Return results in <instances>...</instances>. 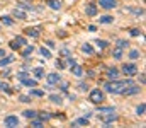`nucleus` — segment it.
<instances>
[{
    "label": "nucleus",
    "instance_id": "f257e3e1",
    "mask_svg": "<svg viewBox=\"0 0 146 128\" xmlns=\"http://www.w3.org/2000/svg\"><path fill=\"white\" fill-rule=\"evenodd\" d=\"M124 87H126L124 82H107V84H104V89L107 92H112V94H121Z\"/></svg>",
    "mask_w": 146,
    "mask_h": 128
},
{
    "label": "nucleus",
    "instance_id": "f03ea898",
    "mask_svg": "<svg viewBox=\"0 0 146 128\" xmlns=\"http://www.w3.org/2000/svg\"><path fill=\"white\" fill-rule=\"evenodd\" d=\"M88 99H90L92 103L99 104V103H102V101H104V92H102L100 89H92V90H90V94H88Z\"/></svg>",
    "mask_w": 146,
    "mask_h": 128
},
{
    "label": "nucleus",
    "instance_id": "7ed1b4c3",
    "mask_svg": "<svg viewBox=\"0 0 146 128\" xmlns=\"http://www.w3.org/2000/svg\"><path fill=\"white\" fill-rule=\"evenodd\" d=\"M139 92H141V85L131 84V85H126L121 94H124V96H134V94H139Z\"/></svg>",
    "mask_w": 146,
    "mask_h": 128
},
{
    "label": "nucleus",
    "instance_id": "20e7f679",
    "mask_svg": "<svg viewBox=\"0 0 146 128\" xmlns=\"http://www.w3.org/2000/svg\"><path fill=\"white\" fill-rule=\"evenodd\" d=\"M99 118H100V121L104 125H110V123H114L117 120V115H114V111H110V113H102Z\"/></svg>",
    "mask_w": 146,
    "mask_h": 128
},
{
    "label": "nucleus",
    "instance_id": "39448f33",
    "mask_svg": "<svg viewBox=\"0 0 146 128\" xmlns=\"http://www.w3.org/2000/svg\"><path fill=\"white\" fill-rule=\"evenodd\" d=\"M122 72H124L127 77H133V75L138 74V67H136L134 63H124V65H122Z\"/></svg>",
    "mask_w": 146,
    "mask_h": 128
},
{
    "label": "nucleus",
    "instance_id": "423d86ee",
    "mask_svg": "<svg viewBox=\"0 0 146 128\" xmlns=\"http://www.w3.org/2000/svg\"><path fill=\"white\" fill-rule=\"evenodd\" d=\"M3 125H5L7 128L19 127V118L14 116V115H9V116H5V120H3Z\"/></svg>",
    "mask_w": 146,
    "mask_h": 128
},
{
    "label": "nucleus",
    "instance_id": "0eeeda50",
    "mask_svg": "<svg viewBox=\"0 0 146 128\" xmlns=\"http://www.w3.org/2000/svg\"><path fill=\"white\" fill-rule=\"evenodd\" d=\"M99 3H100V7L106 9V10L117 7V2H115V0H99Z\"/></svg>",
    "mask_w": 146,
    "mask_h": 128
},
{
    "label": "nucleus",
    "instance_id": "6e6552de",
    "mask_svg": "<svg viewBox=\"0 0 146 128\" xmlns=\"http://www.w3.org/2000/svg\"><path fill=\"white\" fill-rule=\"evenodd\" d=\"M85 14L90 15V17L97 15V5H95V3H88V5L85 7Z\"/></svg>",
    "mask_w": 146,
    "mask_h": 128
},
{
    "label": "nucleus",
    "instance_id": "1a4fd4ad",
    "mask_svg": "<svg viewBox=\"0 0 146 128\" xmlns=\"http://www.w3.org/2000/svg\"><path fill=\"white\" fill-rule=\"evenodd\" d=\"M61 80V77H60V74H48V84H51V85H54V84H58Z\"/></svg>",
    "mask_w": 146,
    "mask_h": 128
},
{
    "label": "nucleus",
    "instance_id": "9d476101",
    "mask_svg": "<svg viewBox=\"0 0 146 128\" xmlns=\"http://www.w3.org/2000/svg\"><path fill=\"white\" fill-rule=\"evenodd\" d=\"M72 127H88V118L85 116V118H78V120H75L72 123Z\"/></svg>",
    "mask_w": 146,
    "mask_h": 128
},
{
    "label": "nucleus",
    "instance_id": "9b49d317",
    "mask_svg": "<svg viewBox=\"0 0 146 128\" xmlns=\"http://www.w3.org/2000/svg\"><path fill=\"white\" fill-rule=\"evenodd\" d=\"M72 74L73 75H76V77H82V75H83V68H82L80 65L75 63V65H72Z\"/></svg>",
    "mask_w": 146,
    "mask_h": 128
},
{
    "label": "nucleus",
    "instance_id": "f8f14e48",
    "mask_svg": "<svg viewBox=\"0 0 146 128\" xmlns=\"http://www.w3.org/2000/svg\"><path fill=\"white\" fill-rule=\"evenodd\" d=\"M12 15H14V17H17V19H27V17H26V12H24V10H21V9H17V7L14 9Z\"/></svg>",
    "mask_w": 146,
    "mask_h": 128
},
{
    "label": "nucleus",
    "instance_id": "ddd939ff",
    "mask_svg": "<svg viewBox=\"0 0 146 128\" xmlns=\"http://www.w3.org/2000/svg\"><path fill=\"white\" fill-rule=\"evenodd\" d=\"M49 101L54 103V104H61L63 103V97L60 94H49Z\"/></svg>",
    "mask_w": 146,
    "mask_h": 128
},
{
    "label": "nucleus",
    "instance_id": "4468645a",
    "mask_svg": "<svg viewBox=\"0 0 146 128\" xmlns=\"http://www.w3.org/2000/svg\"><path fill=\"white\" fill-rule=\"evenodd\" d=\"M26 34L31 36V38H37V36H39V29H37V27H27V29H26Z\"/></svg>",
    "mask_w": 146,
    "mask_h": 128
},
{
    "label": "nucleus",
    "instance_id": "2eb2a0df",
    "mask_svg": "<svg viewBox=\"0 0 146 128\" xmlns=\"http://www.w3.org/2000/svg\"><path fill=\"white\" fill-rule=\"evenodd\" d=\"M107 77H109V79H112V80H115V79L119 77V70H117V68H114V67H112V68H109V70H107Z\"/></svg>",
    "mask_w": 146,
    "mask_h": 128
},
{
    "label": "nucleus",
    "instance_id": "dca6fc26",
    "mask_svg": "<svg viewBox=\"0 0 146 128\" xmlns=\"http://www.w3.org/2000/svg\"><path fill=\"white\" fill-rule=\"evenodd\" d=\"M48 5H49L53 10H60V9H61V2H60V0H48Z\"/></svg>",
    "mask_w": 146,
    "mask_h": 128
},
{
    "label": "nucleus",
    "instance_id": "f3484780",
    "mask_svg": "<svg viewBox=\"0 0 146 128\" xmlns=\"http://www.w3.org/2000/svg\"><path fill=\"white\" fill-rule=\"evenodd\" d=\"M14 62V56H0V67H5V65H9V63H12Z\"/></svg>",
    "mask_w": 146,
    "mask_h": 128
},
{
    "label": "nucleus",
    "instance_id": "a211bd4d",
    "mask_svg": "<svg viewBox=\"0 0 146 128\" xmlns=\"http://www.w3.org/2000/svg\"><path fill=\"white\" fill-rule=\"evenodd\" d=\"M21 82H22V85H27V87H36V85H37L36 79H29V77H27V79H24V80H21Z\"/></svg>",
    "mask_w": 146,
    "mask_h": 128
},
{
    "label": "nucleus",
    "instance_id": "6ab92c4d",
    "mask_svg": "<svg viewBox=\"0 0 146 128\" xmlns=\"http://www.w3.org/2000/svg\"><path fill=\"white\" fill-rule=\"evenodd\" d=\"M112 21H114L112 15H102V17H99V22L100 24H112Z\"/></svg>",
    "mask_w": 146,
    "mask_h": 128
},
{
    "label": "nucleus",
    "instance_id": "aec40b11",
    "mask_svg": "<svg viewBox=\"0 0 146 128\" xmlns=\"http://www.w3.org/2000/svg\"><path fill=\"white\" fill-rule=\"evenodd\" d=\"M82 51L85 53V55H94V48L88 44V43H85V44H82Z\"/></svg>",
    "mask_w": 146,
    "mask_h": 128
},
{
    "label": "nucleus",
    "instance_id": "412c9836",
    "mask_svg": "<svg viewBox=\"0 0 146 128\" xmlns=\"http://www.w3.org/2000/svg\"><path fill=\"white\" fill-rule=\"evenodd\" d=\"M112 56H114L115 60H121V58H122V48H119V46L114 48V50H112Z\"/></svg>",
    "mask_w": 146,
    "mask_h": 128
},
{
    "label": "nucleus",
    "instance_id": "4be33fe9",
    "mask_svg": "<svg viewBox=\"0 0 146 128\" xmlns=\"http://www.w3.org/2000/svg\"><path fill=\"white\" fill-rule=\"evenodd\" d=\"M17 9H21V10H33V5H29L26 2H17Z\"/></svg>",
    "mask_w": 146,
    "mask_h": 128
},
{
    "label": "nucleus",
    "instance_id": "5701e85b",
    "mask_svg": "<svg viewBox=\"0 0 146 128\" xmlns=\"http://www.w3.org/2000/svg\"><path fill=\"white\" fill-rule=\"evenodd\" d=\"M24 116L29 118V120H33V118L37 116V111H34V109H26V111H24Z\"/></svg>",
    "mask_w": 146,
    "mask_h": 128
},
{
    "label": "nucleus",
    "instance_id": "b1692460",
    "mask_svg": "<svg viewBox=\"0 0 146 128\" xmlns=\"http://www.w3.org/2000/svg\"><path fill=\"white\" fill-rule=\"evenodd\" d=\"M33 74H34V77H36V79H42V77H44V70H42L41 67L34 68V70H33Z\"/></svg>",
    "mask_w": 146,
    "mask_h": 128
},
{
    "label": "nucleus",
    "instance_id": "393cba45",
    "mask_svg": "<svg viewBox=\"0 0 146 128\" xmlns=\"http://www.w3.org/2000/svg\"><path fill=\"white\" fill-rule=\"evenodd\" d=\"M33 51H34V46H33V44H29V46L22 51V56H24V58H27L29 55H33Z\"/></svg>",
    "mask_w": 146,
    "mask_h": 128
},
{
    "label": "nucleus",
    "instance_id": "a878e982",
    "mask_svg": "<svg viewBox=\"0 0 146 128\" xmlns=\"http://www.w3.org/2000/svg\"><path fill=\"white\" fill-rule=\"evenodd\" d=\"M37 116H39V120L41 121H48V120H51V113H37Z\"/></svg>",
    "mask_w": 146,
    "mask_h": 128
},
{
    "label": "nucleus",
    "instance_id": "bb28decb",
    "mask_svg": "<svg viewBox=\"0 0 146 128\" xmlns=\"http://www.w3.org/2000/svg\"><path fill=\"white\" fill-rule=\"evenodd\" d=\"M145 109H146V104L141 103V104L136 108V115H138V116H143V115H145Z\"/></svg>",
    "mask_w": 146,
    "mask_h": 128
},
{
    "label": "nucleus",
    "instance_id": "cd10ccee",
    "mask_svg": "<svg viewBox=\"0 0 146 128\" xmlns=\"http://www.w3.org/2000/svg\"><path fill=\"white\" fill-rule=\"evenodd\" d=\"M0 21H2V24H5V26H12V24H14V21H12L9 15H3V17H0Z\"/></svg>",
    "mask_w": 146,
    "mask_h": 128
},
{
    "label": "nucleus",
    "instance_id": "c85d7f7f",
    "mask_svg": "<svg viewBox=\"0 0 146 128\" xmlns=\"http://www.w3.org/2000/svg\"><path fill=\"white\" fill-rule=\"evenodd\" d=\"M31 96H34V97H42L44 92H42V90H37V89H34V87H31Z\"/></svg>",
    "mask_w": 146,
    "mask_h": 128
},
{
    "label": "nucleus",
    "instance_id": "c756f323",
    "mask_svg": "<svg viewBox=\"0 0 146 128\" xmlns=\"http://www.w3.org/2000/svg\"><path fill=\"white\" fill-rule=\"evenodd\" d=\"M41 55L44 56V58H51V51H49V48H41Z\"/></svg>",
    "mask_w": 146,
    "mask_h": 128
},
{
    "label": "nucleus",
    "instance_id": "7c9ffc66",
    "mask_svg": "<svg viewBox=\"0 0 146 128\" xmlns=\"http://www.w3.org/2000/svg\"><path fill=\"white\" fill-rule=\"evenodd\" d=\"M129 58H131V60H138V58H139V51H138V50H131V51H129Z\"/></svg>",
    "mask_w": 146,
    "mask_h": 128
},
{
    "label": "nucleus",
    "instance_id": "2f4dec72",
    "mask_svg": "<svg viewBox=\"0 0 146 128\" xmlns=\"http://www.w3.org/2000/svg\"><path fill=\"white\" fill-rule=\"evenodd\" d=\"M15 43H17L19 46H24V44H27V41H26V38H24V36H17V38H15Z\"/></svg>",
    "mask_w": 146,
    "mask_h": 128
},
{
    "label": "nucleus",
    "instance_id": "473e14b6",
    "mask_svg": "<svg viewBox=\"0 0 146 128\" xmlns=\"http://www.w3.org/2000/svg\"><path fill=\"white\" fill-rule=\"evenodd\" d=\"M29 77V72H17V79L19 80H24V79H27Z\"/></svg>",
    "mask_w": 146,
    "mask_h": 128
},
{
    "label": "nucleus",
    "instance_id": "72a5a7b5",
    "mask_svg": "<svg viewBox=\"0 0 146 128\" xmlns=\"http://www.w3.org/2000/svg\"><path fill=\"white\" fill-rule=\"evenodd\" d=\"M95 44H99V48H107V46H109V43L106 41V40H97Z\"/></svg>",
    "mask_w": 146,
    "mask_h": 128
},
{
    "label": "nucleus",
    "instance_id": "f704fd0d",
    "mask_svg": "<svg viewBox=\"0 0 146 128\" xmlns=\"http://www.w3.org/2000/svg\"><path fill=\"white\" fill-rule=\"evenodd\" d=\"M117 46L124 50V48H127V46H129V41H126V40H119V41H117Z\"/></svg>",
    "mask_w": 146,
    "mask_h": 128
},
{
    "label": "nucleus",
    "instance_id": "c9c22d12",
    "mask_svg": "<svg viewBox=\"0 0 146 128\" xmlns=\"http://www.w3.org/2000/svg\"><path fill=\"white\" fill-rule=\"evenodd\" d=\"M31 127L41 128V127H42V121H41V120H34V118H33V121H31Z\"/></svg>",
    "mask_w": 146,
    "mask_h": 128
},
{
    "label": "nucleus",
    "instance_id": "e433bc0d",
    "mask_svg": "<svg viewBox=\"0 0 146 128\" xmlns=\"http://www.w3.org/2000/svg\"><path fill=\"white\" fill-rule=\"evenodd\" d=\"M110 111H114V108H112V106H104V108H99V113H110Z\"/></svg>",
    "mask_w": 146,
    "mask_h": 128
},
{
    "label": "nucleus",
    "instance_id": "4c0bfd02",
    "mask_svg": "<svg viewBox=\"0 0 146 128\" xmlns=\"http://www.w3.org/2000/svg\"><path fill=\"white\" fill-rule=\"evenodd\" d=\"M0 89H2V90H5V92H9V94H10V87H9V84H7V82H2V80H0Z\"/></svg>",
    "mask_w": 146,
    "mask_h": 128
},
{
    "label": "nucleus",
    "instance_id": "58836bf2",
    "mask_svg": "<svg viewBox=\"0 0 146 128\" xmlns=\"http://www.w3.org/2000/svg\"><path fill=\"white\" fill-rule=\"evenodd\" d=\"M19 101H21V103H31L33 99H31V96H21Z\"/></svg>",
    "mask_w": 146,
    "mask_h": 128
},
{
    "label": "nucleus",
    "instance_id": "ea45409f",
    "mask_svg": "<svg viewBox=\"0 0 146 128\" xmlns=\"http://www.w3.org/2000/svg\"><path fill=\"white\" fill-rule=\"evenodd\" d=\"M66 63H68V65H70V67H72V65H75V63H76V62H75V58H73L72 55H68V56H66Z\"/></svg>",
    "mask_w": 146,
    "mask_h": 128
},
{
    "label": "nucleus",
    "instance_id": "a19ab883",
    "mask_svg": "<svg viewBox=\"0 0 146 128\" xmlns=\"http://www.w3.org/2000/svg\"><path fill=\"white\" fill-rule=\"evenodd\" d=\"M129 33H131V36H139V34H141V31H139L138 27H134V29H131Z\"/></svg>",
    "mask_w": 146,
    "mask_h": 128
},
{
    "label": "nucleus",
    "instance_id": "79ce46f5",
    "mask_svg": "<svg viewBox=\"0 0 146 128\" xmlns=\"http://www.w3.org/2000/svg\"><path fill=\"white\" fill-rule=\"evenodd\" d=\"M9 44H10V48H12V50H19V48H21V46H19L17 43H15V40H14V41H10Z\"/></svg>",
    "mask_w": 146,
    "mask_h": 128
},
{
    "label": "nucleus",
    "instance_id": "37998d69",
    "mask_svg": "<svg viewBox=\"0 0 146 128\" xmlns=\"http://www.w3.org/2000/svg\"><path fill=\"white\" fill-rule=\"evenodd\" d=\"M61 55H63V56H68V55H70V50H68V48H61Z\"/></svg>",
    "mask_w": 146,
    "mask_h": 128
},
{
    "label": "nucleus",
    "instance_id": "c03bdc74",
    "mask_svg": "<svg viewBox=\"0 0 146 128\" xmlns=\"http://www.w3.org/2000/svg\"><path fill=\"white\" fill-rule=\"evenodd\" d=\"M139 82H141V84H145V82H146V75L143 74V72L139 74Z\"/></svg>",
    "mask_w": 146,
    "mask_h": 128
},
{
    "label": "nucleus",
    "instance_id": "a18cd8bd",
    "mask_svg": "<svg viewBox=\"0 0 146 128\" xmlns=\"http://www.w3.org/2000/svg\"><path fill=\"white\" fill-rule=\"evenodd\" d=\"M80 89H82L83 92H87V90H88V85L85 84V82H82V84H80Z\"/></svg>",
    "mask_w": 146,
    "mask_h": 128
},
{
    "label": "nucleus",
    "instance_id": "49530a36",
    "mask_svg": "<svg viewBox=\"0 0 146 128\" xmlns=\"http://www.w3.org/2000/svg\"><path fill=\"white\" fill-rule=\"evenodd\" d=\"M133 12H134L136 15H143V14H145V10H143V9H136V10H133Z\"/></svg>",
    "mask_w": 146,
    "mask_h": 128
},
{
    "label": "nucleus",
    "instance_id": "de8ad7c7",
    "mask_svg": "<svg viewBox=\"0 0 146 128\" xmlns=\"http://www.w3.org/2000/svg\"><path fill=\"white\" fill-rule=\"evenodd\" d=\"M46 46H48L49 50H53V48H54L56 44H54V43H53V41H46Z\"/></svg>",
    "mask_w": 146,
    "mask_h": 128
},
{
    "label": "nucleus",
    "instance_id": "09e8293b",
    "mask_svg": "<svg viewBox=\"0 0 146 128\" xmlns=\"http://www.w3.org/2000/svg\"><path fill=\"white\" fill-rule=\"evenodd\" d=\"M56 67H58V68H65V63H63L61 60H58V62H56Z\"/></svg>",
    "mask_w": 146,
    "mask_h": 128
},
{
    "label": "nucleus",
    "instance_id": "8fccbe9b",
    "mask_svg": "<svg viewBox=\"0 0 146 128\" xmlns=\"http://www.w3.org/2000/svg\"><path fill=\"white\" fill-rule=\"evenodd\" d=\"M131 84H134L133 79H126V80H124V85H131Z\"/></svg>",
    "mask_w": 146,
    "mask_h": 128
},
{
    "label": "nucleus",
    "instance_id": "3c124183",
    "mask_svg": "<svg viewBox=\"0 0 146 128\" xmlns=\"http://www.w3.org/2000/svg\"><path fill=\"white\" fill-rule=\"evenodd\" d=\"M88 31H90V33H95V31H97V27H95V26H88Z\"/></svg>",
    "mask_w": 146,
    "mask_h": 128
},
{
    "label": "nucleus",
    "instance_id": "603ef678",
    "mask_svg": "<svg viewBox=\"0 0 146 128\" xmlns=\"http://www.w3.org/2000/svg\"><path fill=\"white\" fill-rule=\"evenodd\" d=\"M61 90H68V84H63V85H61Z\"/></svg>",
    "mask_w": 146,
    "mask_h": 128
},
{
    "label": "nucleus",
    "instance_id": "864d4df0",
    "mask_svg": "<svg viewBox=\"0 0 146 128\" xmlns=\"http://www.w3.org/2000/svg\"><path fill=\"white\" fill-rule=\"evenodd\" d=\"M5 55V50H0V56H3Z\"/></svg>",
    "mask_w": 146,
    "mask_h": 128
}]
</instances>
